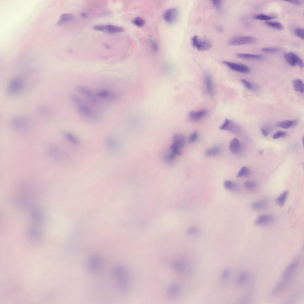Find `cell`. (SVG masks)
<instances>
[{
  "mask_svg": "<svg viewBox=\"0 0 304 304\" xmlns=\"http://www.w3.org/2000/svg\"><path fill=\"white\" fill-rule=\"evenodd\" d=\"M267 202L265 200H261L252 203V208L255 210H261L266 208L268 206Z\"/></svg>",
  "mask_w": 304,
  "mask_h": 304,
  "instance_id": "27",
  "label": "cell"
},
{
  "mask_svg": "<svg viewBox=\"0 0 304 304\" xmlns=\"http://www.w3.org/2000/svg\"><path fill=\"white\" fill-rule=\"evenodd\" d=\"M230 273L229 270L228 269L224 270L221 274V278L223 280H225L228 277Z\"/></svg>",
  "mask_w": 304,
  "mask_h": 304,
  "instance_id": "46",
  "label": "cell"
},
{
  "mask_svg": "<svg viewBox=\"0 0 304 304\" xmlns=\"http://www.w3.org/2000/svg\"><path fill=\"white\" fill-rule=\"evenodd\" d=\"M288 194L289 192L287 190H286L282 192L276 200L277 205L280 207L283 206L288 197Z\"/></svg>",
  "mask_w": 304,
  "mask_h": 304,
  "instance_id": "28",
  "label": "cell"
},
{
  "mask_svg": "<svg viewBox=\"0 0 304 304\" xmlns=\"http://www.w3.org/2000/svg\"><path fill=\"white\" fill-rule=\"evenodd\" d=\"M178 9L175 7L172 8L167 10L164 14V18L168 23L173 24L177 20L178 16Z\"/></svg>",
  "mask_w": 304,
  "mask_h": 304,
  "instance_id": "12",
  "label": "cell"
},
{
  "mask_svg": "<svg viewBox=\"0 0 304 304\" xmlns=\"http://www.w3.org/2000/svg\"><path fill=\"white\" fill-rule=\"evenodd\" d=\"M204 80L206 89L208 93L212 96L213 93V86L211 78L207 73L204 74Z\"/></svg>",
  "mask_w": 304,
  "mask_h": 304,
  "instance_id": "21",
  "label": "cell"
},
{
  "mask_svg": "<svg viewBox=\"0 0 304 304\" xmlns=\"http://www.w3.org/2000/svg\"><path fill=\"white\" fill-rule=\"evenodd\" d=\"M95 94L99 99L113 100L117 98L116 94L106 89L98 90Z\"/></svg>",
  "mask_w": 304,
  "mask_h": 304,
  "instance_id": "13",
  "label": "cell"
},
{
  "mask_svg": "<svg viewBox=\"0 0 304 304\" xmlns=\"http://www.w3.org/2000/svg\"><path fill=\"white\" fill-rule=\"evenodd\" d=\"M64 137L71 143L75 145L79 144L80 141L79 139L72 133L65 132L63 133Z\"/></svg>",
  "mask_w": 304,
  "mask_h": 304,
  "instance_id": "24",
  "label": "cell"
},
{
  "mask_svg": "<svg viewBox=\"0 0 304 304\" xmlns=\"http://www.w3.org/2000/svg\"><path fill=\"white\" fill-rule=\"evenodd\" d=\"M300 260V257L298 256L288 266L284 272L283 279H289L290 276L298 266Z\"/></svg>",
  "mask_w": 304,
  "mask_h": 304,
  "instance_id": "14",
  "label": "cell"
},
{
  "mask_svg": "<svg viewBox=\"0 0 304 304\" xmlns=\"http://www.w3.org/2000/svg\"><path fill=\"white\" fill-rule=\"evenodd\" d=\"M132 22L136 26L141 27L145 24V20L141 17H137L132 21Z\"/></svg>",
  "mask_w": 304,
  "mask_h": 304,
  "instance_id": "39",
  "label": "cell"
},
{
  "mask_svg": "<svg viewBox=\"0 0 304 304\" xmlns=\"http://www.w3.org/2000/svg\"><path fill=\"white\" fill-rule=\"evenodd\" d=\"M249 278V275L246 272L242 273L239 276L237 281L238 284L241 285L244 284Z\"/></svg>",
  "mask_w": 304,
  "mask_h": 304,
  "instance_id": "35",
  "label": "cell"
},
{
  "mask_svg": "<svg viewBox=\"0 0 304 304\" xmlns=\"http://www.w3.org/2000/svg\"><path fill=\"white\" fill-rule=\"evenodd\" d=\"M93 28L96 31L110 34L121 32L124 31L122 27L111 25H96L93 27Z\"/></svg>",
  "mask_w": 304,
  "mask_h": 304,
  "instance_id": "9",
  "label": "cell"
},
{
  "mask_svg": "<svg viewBox=\"0 0 304 304\" xmlns=\"http://www.w3.org/2000/svg\"><path fill=\"white\" fill-rule=\"evenodd\" d=\"M237 57L240 59L246 60H260L264 58L263 56L246 53H239L236 54Z\"/></svg>",
  "mask_w": 304,
  "mask_h": 304,
  "instance_id": "19",
  "label": "cell"
},
{
  "mask_svg": "<svg viewBox=\"0 0 304 304\" xmlns=\"http://www.w3.org/2000/svg\"><path fill=\"white\" fill-rule=\"evenodd\" d=\"M186 139L184 135L176 134L174 135L169 152L165 154V157L168 162L172 163L176 157L182 154L180 150L184 146Z\"/></svg>",
  "mask_w": 304,
  "mask_h": 304,
  "instance_id": "1",
  "label": "cell"
},
{
  "mask_svg": "<svg viewBox=\"0 0 304 304\" xmlns=\"http://www.w3.org/2000/svg\"><path fill=\"white\" fill-rule=\"evenodd\" d=\"M24 86V83L22 79L19 78H15L10 82L8 85L7 94L10 96H16L22 91Z\"/></svg>",
  "mask_w": 304,
  "mask_h": 304,
  "instance_id": "4",
  "label": "cell"
},
{
  "mask_svg": "<svg viewBox=\"0 0 304 304\" xmlns=\"http://www.w3.org/2000/svg\"><path fill=\"white\" fill-rule=\"evenodd\" d=\"M73 15L71 14L65 13L62 14L60 16L59 20L56 23L57 25H61L72 19Z\"/></svg>",
  "mask_w": 304,
  "mask_h": 304,
  "instance_id": "30",
  "label": "cell"
},
{
  "mask_svg": "<svg viewBox=\"0 0 304 304\" xmlns=\"http://www.w3.org/2000/svg\"><path fill=\"white\" fill-rule=\"evenodd\" d=\"M103 45L107 49H109L110 48L109 45L106 43H103Z\"/></svg>",
  "mask_w": 304,
  "mask_h": 304,
  "instance_id": "51",
  "label": "cell"
},
{
  "mask_svg": "<svg viewBox=\"0 0 304 304\" xmlns=\"http://www.w3.org/2000/svg\"><path fill=\"white\" fill-rule=\"evenodd\" d=\"M105 143L107 148L111 151H115L118 148V142L116 139L113 136L107 137L106 139Z\"/></svg>",
  "mask_w": 304,
  "mask_h": 304,
  "instance_id": "18",
  "label": "cell"
},
{
  "mask_svg": "<svg viewBox=\"0 0 304 304\" xmlns=\"http://www.w3.org/2000/svg\"><path fill=\"white\" fill-rule=\"evenodd\" d=\"M180 292V287L177 285H173L171 286L167 291V294L171 298H175L179 295Z\"/></svg>",
  "mask_w": 304,
  "mask_h": 304,
  "instance_id": "25",
  "label": "cell"
},
{
  "mask_svg": "<svg viewBox=\"0 0 304 304\" xmlns=\"http://www.w3.org/2000/svg\"><path fill=\"white\" fill-rule=\"evenodd\" d=\"M151 45L153 50L155 52H156L158 50V47L156 43L152 39H149Z\"/></svg>",
  "mask_w": 304,
  "mask_h": 304,
  "instance_id": "47",
  "label": "cell"
},
{
  "mask_svg": "<svg viewBox=\"0 0 304 304\" xmlns=\"http://www.w3.org/2000/svg\"><path fill=\"white\" fill-rule=\"evenodd\" d=\"M173 268L180 273H184L187 270V266L182 261L176 260L172 263Z\"/></svg>",
  "mask_w": 304,
  "mask_h": 304,
  "instance_id": "23",
  "label": "cell"
},
{
  "mask_svg": "<svg viewBox=\"0 0 304 304\" xmlns=\"http://www.w3.org/2000/svg\"><path fill=\"white\" fill-rule=\"evenodd\" d=\"M251 174L250 169L246 167H243L239 171L236 176L237 178L247 177L249 176Z\"/></svg>",
  "mask_w": 304,
  "mask_h": 304,
  "instance_id": "31",
  "label": "cell"
},
{
  "mask_svg": "<svg viewBox=\"0 0 304 304\" xmlns=\"http://www.w3.org/2000/svg\"><path fill=\"white\" fill-rule=\"evenodd\" d=\"M285 1L289 2L291 4L297 5H300L302 4V2L301 1L298 0H288Z\"/></svg>",
  "mask_w": 304,
  "mask_h": 304,
  "instance_id": "48",
  "label": "cell"
},
{
  "mask_svg": "<svg viewBox=\"0 0 304 304\" xmlns=\"http://www.w3.org/2000/svg\"><path fill=\"white\" fill-rule=\"evenodd\" d=\"M275 220L273 216L270 214H262L259 216L255 221L256 226H264L270 224Z\"/></svg>",
  "mask_w": 304,
  "mask_h": 304,
  "instance_id": "15",
  "label": "cell"
},
{
  "mask_svg": "<svg viewBox=\"0 0 304 304\" xmlns=\"http://www.w3.org/2000/svg\"><path fill=\"white\" fill-rule=\"evenodd\" d=\"M222 63L231 69L243 73L247 74L250 72V68L243 64L235 63L226 61H222Z\"/></svg>",
  "mask_w": 304,
  "mask_h": 304,
  "instance_id": "11",
  "label": "cell"
},
{
  "mask_svg": "<svg viewBox=\"0 0 304 304\" xmlns=\"http://www.w3.org/2000/svg\"><path fill=\"white\" fill-rule=\"evenodd\" d=\"M224 185L225 188L228 190L235 191L238 189V186L229 180L224 181Z\"/></svg>",
  "mask_w": 304,
  "mask_h": 304,
  "instance_id": "33",
  "label": "cell"
},
{
  "mask_svg": "<svg viewBox=\"0 0 304 304\" xmlns=\"http://www.w3.org/2000/svg\"><path fill=\"white\" fill-rule=\"evenodd\" d=\"M294 33L295 35L303 40L304 39V30L302 28H296L294 30Z\"/></svg>",
  "mask_w": 304,
  "mask_h": 304,
  "instance_id": "38",
  "label": "cell"
},
{
  "mask_svg": "<svg viewBox=\"0 0 304 304\" xmlns=\"http://www.w3.org/2000/svg\"><path fill=\"white\" fill-rule=\"evenodd\" d=\"M261 50L266 53H274L278 52L279 49L276 47H264L262 48Z\"/></svg>",
  "mask_w": 304,
  "mask_h": 304,
  "instance_id": "37",
  "label": "cell"
},
{
  "mask_svg": "<svg viewBox=\"0 0 304 304\" xmlns=\"http://www.w3.org/2000/svg\"><path fill=\"white\" fill-rule=\"evenodd\" d=\"M293 86L294 89L296 91L303 94L304 91V85L303 81L300 79H296L293 81Z\"/></svg>",
  "mask_w": 304,
  "mask_h": 304,
  "instance_id": "29",
  "label": "cell"
},
{
  "mask_svg": "<svg viewBox=\"0 0 304 304\" xmlns=\"http://www.w3.org/2000/svg\"><path fill=\"white\" fill-rule=\"evenodd\" d=\"M261 131L263 135L265 136H267L268 134V131L264 128H262L261 129Z\"/></svg>",
  "mask_w": 304,
  "mask_h": 304,
  "instance_id": "49",
  "label": "cell"
},
{
  "mask_svg": "<svg viewBox=\"0 0 304 304\" xmlns=\"http://www.w3.org/2000/svg\"><path fill=\"white\" fill-rule=\"evenodd\" d=\"M254 18L258 20H268L273 19L276 18V17L274 16L267 15L265 14H260L255 15L254 17Z\"/></svg>",
  "mask_w": 304,
  "mask_h": 304,
  "instance_id": "34",
  "label": "cell"
},
{
  "mask_svg": "<svg viewBox=\"0 0 304 304\" xmlns=\"http://www.w3.org/2000/svg\"><path fill=\"white\" fill-rule=\"evenodd\" d=\"M207 112V110L205 109L197 111H190L188 113V117L191 120L197 121L205 116Z\"/></svg>",
  "mask_w": 304,
  "mask_h": 304,
  "instance_id": "17",
  "label": "cell"
},
{
  "mask_svg": "<svg viewBox=\"0 0 304 304\" xmlns=\"http://www.w3.org/2000/svg\"><path fill=\"white\" fill-rule=\"evenodd\" d=\"M88 264L90 270L92 272H95L98 270L100 266V258L97 255L93 256L89 259Z\"/></svg>",
  "mask_w": 304,
  "mask_h": 304,
  "instance_id": "16",
  "label": "cell"
},
{
  "mask_svg": "<svg viewBox=\"0 0 304 304\" xmlns=\"http://www.w3.org/2000/svg\"><path fill=\"white\" fill-rule=\"evenodd\" d=\"M287 135L286 133L282 131H278L276 132L273 135V139H276L285 137Z\"/></svg>",
  "mask_w": 304,
  "mask_h": 304,
  "instance_id": "43",
  "label": "cell"
},
{
  "mask_svg": "<svg viewBox=\"0 0 304 304\" xmlns=\"http://www.w3.org/2000/svg\"><path fill=\"white\" fill-rule=\"evenodd\" d=\"M263 152V151L262 150H260V151H259V152H258V154H262Z\"/></svg>",
  "mask_w": 304,
  "mask_h": 304,
  "instance_id": "52",
  "label": "cell"
},
{
  "mask_svg": "<svg viewBox=\"0 0 304 304\" xmlns=\"http://www.w3.org/2000/svg\"><path fill=\"white\" fill-rule=\"evenodd\" d=\"M257 184L251 181H247L244 183V186L245 189L248 190H253L257 187Z\"/></svg>",
  "mask_w": 304,
  "mask_h": 304,
  "instance_id": "36",
  "label": "cell"
},
{
  "mask_svg": "<svg viewBox=\"0 0 304 304\" xmlns=\"http://www.w3.org/2000/svg\"><path fill=\"white\" fill-rule=\"evenodd\" d=\"M256 39L251 36H240L234 38L230 40L228 44L232 46H238L245 45L251 44L255 43Z\"/></svg>",
  "mask_w": 304,
  "mask_h": 304,
  "instance_id": "6",
  "label": "cell"
},
{
  "mask_svg": "<svg viewBox=\"0 0 304 304\" xmlns=\"http://www.w3.org/2000/svg\"><path fill=\"white\" fill-rule=\"evenodd\" d=\"M221 148L218 146H215L206 150L205 154L207 156H214L219 154L221 152Z\"/></svg>",
  "mask_w": 304,
  "mask_h": 304,
  "instance_id": "26",
  "label": "cell"
},
{
  "mask_svg": "<svg viewBox=\"0 0 304 304\" xmlns=\"http://www.w3.org/2000/svg\"><path fill=\"white\" fill-rule=\"evenodd\" d=\"M49 110L48 108L45 106H42L38 109L39 113L42 115H46L48 114L49 113Z\"/></svg>",
  "mask_w": 304,
  "mask_h": 304,
  "instance_id": "44",
  "label": "cell"
},
{
  "mask_svg": "<svg viewBox=\"0 0 304 304\" xmlns=\"http://www.w3.org/2000/svg\"><path fill=\"white\" fill-rule=\"evenodd\" d=\"M241 81L245 87L249 90H254L255 88L254 86L250 82L244 79H241Z\"/></svg>",
  "mask_w": 304,
  "mask_h": 304,
  "instance_id": "40",
  "label": "cell"
},
{
  "mask_svg": "<svg viewBox=\"0 0 304 304\" xmlns=\"http://www.w3.org/2000/svg\"><path fill=\"white\" fill-rule=\"evenodd\" d=\"M212 2L214 7L218 11H220L221 10L222 4V1L212 0Z\"/></svg>",
  "mask_w": 304,
  "mask_h": 304,
  "instance_id": "41",
  "label": "cell"
},
{
  "mask_svg": "<svg viewBox=\"0 0 304 304\" xmlns=\"http://www.w3.org/2000/svg\"><path fill=\"white\" fill-rule=\"evenodd\" d=\"M229 149L232 153H239L241 149V145L238 139L236 138L232 139L230 142Z\"/></svg>",
  "mask_w": 304,
  "mask_h": 304,
  "instance_id": "20",
  "label": "cell"
},
{
  "mask_svg": "<svg viewBox=\"0 0 304 304\" xmlns=\"http://www.w3.org/2000/svg\"><path fill=\"white\" fill-rule=\"evenodd\" d=\"M80 15L81 17L84 18H87L88 16L87 15L85 12H82L80 13Z\"/></svg>",
  "mask_w": 304,
  "mask_h": 304,
  "instance_id": "50",
  "label": "cell"
},
{
  "mask_svg": "<svg viewBox=\"0 0 304 304\" xmlns=\"http://www.w3.org/2000/svg\"><path fill=\"white\" fill-rule=\"evenodd\" d=\"M198 137V134L197 132H194L190 136L189 141L191 143H192L195 142L197 140Z\"/></svg>",
  "mask_w": 304,
  "mask_h": 304,
  "instance_id": "45",
  "label": "cell"
},
{
  "mask_svg": "<svg viewBox=\"0 0 304 304\" xmlns=\"http://www.w3.org/2000/svg\"><path fill=\"white\" fill-rule=\"evenodd\" d=\"M71 98L73 102L76 106L79 113L83 116L90 120H96L99 116L97 113L89 106L80 97L72 94Z\"/></svg>",
  "mask_w": 304,
  "mask_h": 304,
  "instance_id": "2",
  "label": "cell"
},
{
  "mask_svg": "<svg viewBox=\"0 0 304 304\" xmlns=\"http://www.w3.org/2000/svg\"><path fill=\"white\" fill-rule=\"evenodd\" d=\"M199 232V229L196 227H191L189 228L186 232L187 234L190 235H196Z\"/></svg>",
  "mask_w": 304,
  "mask_h": 304,
  "instance_id": "42",
  "label": "cell"
},
{
  "mask_svg": "<svg viewBox=\"0 0 304 304\" xmlns=\"http://www.w3.org/2000/svg\"><path fill=\"white\" fill-rule=\"evenodd\" d=\"M11 125L14 130L20 132L28 131L33 125L32 121L30 117L25 115H18L13 118Z\"/></svg>",
  "mask_w": 304,
  "mask_h": 304,
  "instance_id": "3",
  "label": "cell"
},
{
  "mask_svg": "<svg viewBox=\"0 0 304 304\" xmlns=\"http://www.w3.org/2000/svg\"><path fill=\"white\" fill-rule=\"evenodd\" d=\"M76 89L86 96L92 104L95 105L100 104V101L95 94L89 88L82 86H79L76 87Z\"/></svg>",
  "mask_w": 304,
  "mask_h": 304,
  "instance_id": "7",
  "label": "cell"
},
{
  "mask_svg": "<svg viewBox=\"0 0 304 304\" xmlns=\"http://www.w3.org/2000/svg\"><path fill=\"white\" fill-rule=\"evenodd\" d=\"M284 57L288 63L291 66H294L297 65L301 68L303 67L304 63L302 60L295 53L291 52L286 53L284 54Z\"/></svg>",
  "mask_w": 304,
  "mask_h": 304,
  "instance_id": "10",
  "label": "cell"
},
{
  "mask_svg": "<svg viewBox=\"0 0 304 304\" xmlns=\"http://www.w3.org/2000/svg\"><path fill=\"white\" fill-rule=\"evenodd\" d=\"M298 122V121L296 120H286L278 122L276 125L278 127L287 129L294 126Z\"/></svg>",
  "mask_w": 304,
  "mask_h": 304,
  "instance_id": "22",
  "label": "cell"
},
{
  "mask_svg": "<svg viewBox=\"0 0 304 304\" xmlns=\"http://www.w3.org/2000/svg\"><path fill=\"white\" fill-rule=\"evenodd\" d=\"M265 23L269 26L279 30H282L284 28L283 25L278 22L267 21Z\"/></svg>",
  "mask_w": 304,
  "mask_h": 304,
  "instance_id": "32",
  "label": "cell"
},
{
  "mask_svg": "<svg viewBox=\"0 0 304 304\" xmlns=\"http://www.w3.org/2000/svg\"><path fill=\"white\" fill-rule=\"evenodd\" d=\"M192 45L198 51H205L209 50L212 47V44L209 41L200 39L195 35L191 39Z\"/></svg>",
  "mask_w": 304,
  "mask_h": 304,
  "instance_id": "5",
  "label": "cell"
},
{
  "mask_svg": "<svg viewBox=\"0 0 304 304\" xmlns=\"http://www.w3.org/2000/svg\"><path fill=\"white\" fill-rule=\"evenodd\" d=\"M219 128L221 130L229 131L233 133H239L241 131V128L238 124L227 118L225 119Z\"/></svg>",
  "mask_w": 304,
  "mask_h": 304,
  "instance_id": "8",
  "label": "cell"
}]
</instances>
